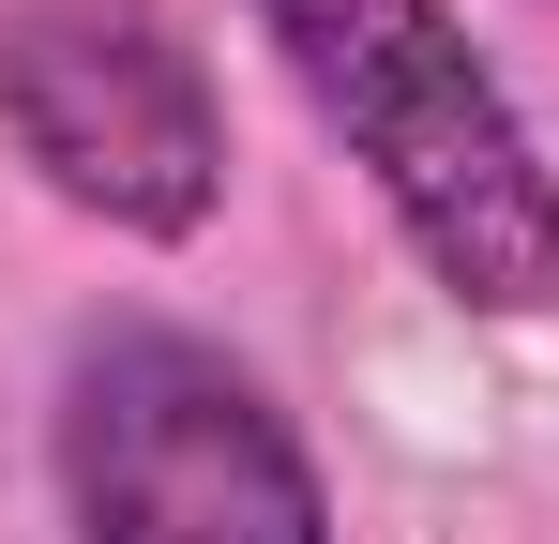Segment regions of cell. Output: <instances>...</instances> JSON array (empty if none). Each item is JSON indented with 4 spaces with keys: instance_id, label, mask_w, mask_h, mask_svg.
I'll use <instances>...</instances> for the list:
<instances>
[{
    "instance_id": "6da1fadb",
    "label": "cell",
    "mask_w": 559,
    "mask_h": 544,
    "mask_svg": "<svg viewBox=\"0 0 559 544\" xmlns=\"http://www.w3.org/2000/svg\"><path fill=\"white\" fill-rule=\"evenodd\" d=\"M393 243L468 318H559V167L454 0H242Z\"/></svg>"
},
{
    "instance_id": "7a4b0ae2",
    "label": "cell",
    "mask_w": 559,
    "mask_h": 544,
    "mask_svg": "<svg viewBox=\"0 0 559 544\" xmlns=\"http://www.w3.org/2000/svg\"><path fill=\"white\" fill-rule=\"evenodd\" d=\"M76 544H333V484L258 363L182 318H92L46 409Z\"/></svg>"
},
{
    "instance_id": "3957f363",
    "label": "cell",
    "mask_w": 559,
    "mask_h": 544,
    "mask_svg": "<svg viewBox=\"0 0 559 544\" xmlns=\"http://www.w3.org/2000/svg\"><path fill=\"white\" fill-rule=\"evenodd\" d=\"M0 152L121 243L227 212V91L167 0H0Z\"/></svg>"
}]
</instances>
